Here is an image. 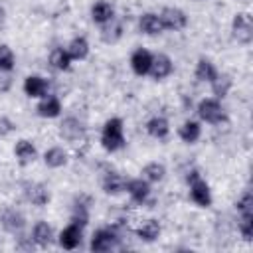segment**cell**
Instances as JSON below:
<instances>
[{
	"label": "cell",
	"instance_id": "1",
	"mask_svg": "<svg viewBox=\"0 0 253 253\" xmlns=\"http://www.w3.org/2000/svg\"><path fill=\"white\" fill-rule=\"evenodd\" d=\"M101 146L107 152H117V150H121L125 146V125H123V119L113 117L103 125Z\"/></svg>",
	"mask_w": 253,
	"mask_h": 253
},
{
	"label": "cell",
	"instance_id": "2",
	"mask_svg": "<svg viewBox=\"0 0 253 253\" xmlns=\"http://www.w3.org/2000/svg\"><path fill=\"white\" fill-rule=\"evenodd\" d=\"M188 184H190V200L200 206V208H210L213 198H211V190H210V184L200 176L198 170H192L188 172Z\"/></svg>",
	"mask_w": 253,
	"mask_h": 253
},
{
	"label": "cell",
	"instance_id": "3",
	"mask_svg": "<svg viewBox=\"0 0 253 253\" xmlns=\"http://www.w3.org/2000/svg\"><path fill=\"white\" fill-rule=\"evenodd\" d=\"M198 117L208 123V125H221L227 121V115H225V109L223 105L219 103V99L215 97H206L198 103Z\"/></svg>",
	"mask_w": 253,
	"mask_h": 253
},
{
	"label": "cell",
	"instance_id": "4",
	"mask_svg": "<svg viewBox=\"0 0 253 253\" xmlns=\"http://www.w3.org/2000/svg\"><path fill=\"white\" fill-rule=\"evenodd\" d=\"M231 36L237 43H251L253 40V22H251V16L247 12H239L233 16L231 20Z\"/></svg>",
	"mask_w": 253,
	"mask_h": 253
},
{
	"label": "cell",
	"instance_id": "5",
	"mask_svg": "<svg viewBox=\"0 0 253 253\" xmlns=\"http://www.w3.org/2000/svg\"><path fill=\"white\" fill-rule=\"evenodd\" d=\"M160 20H162V26H164V32L170 30V32H180L188 26V16L184 10L176 8V6H166L160 10Z\"/></svg>",
	"mask_w": 253,
	"mask_h": 253
},
{
	"label": "cell",
	"instance_id": "6",
	"mask_svg": "<svg viewBox=\"0 0 253 253\" xmlns=\"http://www.w3.org/2000/svg\"><path fill=\"white\" fill-rule=\"evenodd\" d=\"M59 136L65 140V142H71V144H77L85 138V126L79 119L75 117H65L61 123H59Z\"/></svg>",
	"mask_w": 253,
	"mask_h": 253
},
{
	"label": "cell",
	"instance_id": "7",
	"mask_svg": "<svg viewBox=\"0 0 253 253\" xmlns=\"http://www.w3.org/2000/svg\"><path fill=\"white\" fill-rule=\"evenodd\" d=\"M172 73H174V61H172L166 53L152 55V63H150L148 75H150L154 81H162V79L170 77Z\"/></svg>",
	"mask_w": 253,
	"mask_h": 253
},
{
	"label": "cell",
	"instance_id": "8",
	"mask_svg": "<svg viewBox=\"0 0 253 253\" xmlns=\"http://www.w3.org/2000/svg\"><path fill=\"white\" fill-rule=\"evenodd\" d=\"M117 243H119L117 233L111 231V229L101 227V229H97V231L93 233L89 247H91V251H95V253H103V251H111L113 247H117Z\"/></svg>",
	"mask_w": 253,
	"mask_h": 253
},
{
	"label": "cell",
	"instance_id": "9",
	"mask_svg": "<svg viewBox=\"0 0 253 253\" xmlns=\"http://www.w3.org/2000/svg\"><path fill=\"white\" fill-rule=\"evenodd\" d=\"M24 194H26V200H28L32 206H38V208L47 206L49 200H51L49 188L43 186V184H40V182H30V184H26Z\"/></svg>",
	"mask_w": 253,
	"mask_h": 253
},
{
	"label": "cell",
	"instance_id": "10",
	"mask_svg": "<svg viewBox=\"0 0 253 253\" xmlns=\"http://www.w3.org/2000/svg\"><path fill=\"white\" fill-rule=\"evenodd\" d=\"M81 239H83V227L79 225V223H69L67 227H63L61 231H59V245L63 247V249H67V251H71V249H77L79 245H81Z\"/></svg>",
	"mask_w": 253,
	"mask_h": 253
},
{
	"label": "cell",
	"instance_id": "11",
	"mask_svg": "<svg viewBox=\"0 0 253 253\" xmlns=\"http://www.w3.org/2000/svg\"><path fill=\"white\" fill-rule=\"evenodd\" d=\"M125 192L130 196L132 202L144 204V202L148 200V196H150V184H148L142 176H140V178H130V180H126V184H125Z\"/></svg>",
	"mask_w": 253,
	"mask_h": 253
},
{
	"label": "cell",
	"instance_id": "12",
	"mask_svg": "<svg viewBox=\"0 0 253 253\" xmlns=\"http://www.w3.org/2000/svg\"><path fill=\"white\" fill-rule=\"evenodd\" d=\"M47 89H49V83L42 75H28L24 79V93L30 99H42V97H45L47 95Z\"/></svg>",
	"mask_w": 253,
	"mask_h": 253
},
{
	"label": "cell",
	"instance_id": "13",
	"mask_svg": "<svg viewBox=\"0 0 253 253\" xmlns=\"http://www.w3.org/2000/svg\"><path fill=\"white\" fill-rule=\"evenodd\" d=\"M14 156H16V160H18L20 166H28V164L36 162V158H38V148H36V144H34L32 140L20 138V140L16 142V146H14Z\"/></svg>",
	"mask_w": 253,
	"mask_h": 253
},
{
	"label": "cell",
	"instance_id": "14",
	"mask_svg": "<svg viewBox=\"0 0 253 253\" xmlns=\"http://www.w3.org/2000/svg\"><path fill=\"white\" fill-rule=\"evenodd\" d=\"M36 111H38V115L42 119H55V117L61 115V101H59L57 95H49L47 93L45 97H42L38 101Z\"/></svg>",
	"mask_w": 253,
	"mask_h": 253
},
{
	"label": "cell",
	"instance_id": "15",
	"mask_svg": "<svg viewBox=\"0 0 253 253\" xmlns=\"http://www.w3.org/2000/svg\"><path fill=\"white\" fill-rule=\"evenodd\" d=\"M150 63H152V53L144 47H136L130 55V69L142 77V75H148V69H150Z\"/></svg>",
	"mask_w": 253,
	"mask_h": 253
},
{
	"label": "cell",
	"instance_id": "16",
	"mask_svg": "<svg viewBox=\"0 0 253 253\" xmlns=\"http://www.w3.org/2000/svg\"><path fill=\"white\" fill-rule=\"evenodd\" d=\"M138 28H140V32L146 34V36H158V34L164 32L162 20H160V16H158L156 12H146V14H142L140 20H138Z\"/></svg>",
	"mask_w": 253,
	"mask_h": 253
},
{
	"label": "cell",
	"instance_id": "17",
	"mask_svg": "<svg viewBox=\"0 0 253 253\" xmlns=\"http://www.w3.org/2000/svg\"><path fill=\"white\" fill-rule=\"evenodd\" d=\"M32 239L38 247H47L53 241V227L43 219L36 221L32 227Z\"/></svg>",
	"mask_w": 253,
	"mask_h": 253
},
{
	"label": "cell",
	"instance_id": "18",
	"mask_svg": "<svg viewBox=\"0 0 253 253\" xmlns=\"http://www.w3.org/2000/svg\"><path fill=\"white\" fill-rule=\"evenodd\" d=\"M146 132L152 138H156V140H164L170 134V123H168V119L166 117H160V115L148 119L146 121Z\"/></svg>",
	"mask_w": 253,
	"mask_h": 253
},
{
	"label": "cell",
	"instance_id": "19",
	"mask_svg": "<svg viewBox=\"0 0 253 253\" xmlns=\"http://www.w3.org/2000/svg\"><path fill=\"white\" fill-rule=\"evenodd\" d=\"M2 227L8 233H20L26 227V217L18 210H6L2 213Z\"/></svg>",
	"mask_w": 253,
	"mask_h": 253
},
{
	"label": "cell",
	"instance_id": "20",
	"mask_svg": "<svg viewBox=\"0 0 253 253\" xmlns=\"http://www.w3.org/2000/svg\"><path fill=\"white\" fill-rule=\"evenodd\" d=\"M160 231H162V227H160V221L158 219H154V217H150V219H144L140 225H136L134 227V233L142 239V241H156L158 237H160Z\"/></svg>",
	"mask_w": 253,
	"mask_h": 253
},
{
	"label": "cell",
	"instance_id": "21",
	"mask_svg": "<svg viewBox=\"0 0 253 253\" xmlns=\"http://www.w3.org/2000/svg\"><path fill=\"white\" fill-rule=\"evenodd\" d=\"M115 18V8L107 2V0H97L93 6H91V20L99 26L111 22Z\"/></svg>",
	"mask_w": 253,
	"mask_h": 253
},
{
	"label": "cell",
	"instance_id": "22",
	"mask_svg": "<svg viewBox=\"0 0 253 253\" xmlns=\"http://www.w3.org/2000/svg\"><path fill=\"white\" fill-rule=\"evenodd\" d=\"M69 162V154L63 146H51L43 152V164L47 168H63Z\"/></svg>",
	"mask_w": 253,
	"mask_h": 253
},
{
	"label": "cell",
	"instance_id": "23",
	"mask_svg": "<svg viewBox=\"0 0 253 253\" xmlns=\"http://www.w3.org/2000/svg\"><path fill=\"white\" fill-rule=\"evenodd\" d=\"M217 69H215V65L208 59V57H200L198 59V63H196V69H194V75H196V79L200 81V83H211L215 77H217Z\"/></svg>",
	"mask_w": 253,
	"mask_h": 253
},
{
	"label": "cell",
	"instance_id": "24",
	"mask_svg": "<svg viewBox=\"0 0 253 253\" xmlns=\"http://www.w3.org/2000/svg\"><path fill=\"white\" fill-rule=\"evenodd\" d=\"M178 136H180L186 144H194V142H198L200 136H202V125H200L198 121L188 119V121H184L182 126L178 128Z\"/></svg>",
	"mask_w": 253,
	"mask_h": 253
},
{
	"label": "cell",
	"instance_id": "25",
	"mask_svg": "<svg viewBox=\"0 0 253 253\" xmlns=\"http://www.w3.org/2000/svg\"><path fill=\"white\" fill-rule=\"evenodd\" d=\"M125 184H126V180L119 172H107L103 176V182H101L103 192L109 194V196H117V194L125 192Z\"/></svg>",
	"mask_w": 253,
	"mask_h": 253
},
{
	"label": "cell",
	"instance_id": "26",
	"mask_svg": "<svg viewBox=\"0 0 253 253\" xmlns=\"http://www.w3.org/2000/svg\"><path fill=\"white\" fill-rule=\"evenodd\" d=\"M67 53H69V57L73 59V61H81V59H85L87 55H89V42H87V38H83V36H75L69 43H67Z\"/></svg>",
	"mask_w": 253,
	"mask_h": 253
},
{
	"label": "cell",
	"instance_id": "27",
	"mask_svg": "<svg viewBox=\"0 0 253 253\" xmlns=\"http://www.w3.org/2000/svg\"><path fill=\"white\" fill-rule=\"evenodd\" d=\"M210 85H211V93L215 95V99H223L229 95V91L233 87V79L227 73H217V77Z\"/></svg>",
	"mask_w": 253,
	"mask_h": 253
},
{
	"label": "cell",
	"instance_id": "28",
	"mask_svg": "<svg viewBox=\"0 0 253 253\" xmlns=\"http://www.w3.org/2000/svg\"><path fill=\"white\" fill-rule=\"evenodd\" d=\"M140 174H142V178L148 184H158L166 176V166L162 162H148V164H144V168H142Z\"/></svg>",
	"mask_w": 253,
	"mask_h": 253
},
{
	"label": "cell",
	"instance_id": "29",
	"mask_svg": "<svg viewBox=\"0 0 253 253\" xmlns=\"http://www.w3.org/2000/svg\"><path fill=\"white\" fill-rule=\"evenodd\" d=\"M71 61L73 59L69 57V53H67L65 47H55L49 53V65L53 69H57V71H67L71 67Z\"/></svg>",
	"mask_w": 253,
	"mask_h": 253
},
{
	"label": "cell",
	"instance_id": "30",
	"mask_svg": "<svg viewBox=\"0 0 253 253\" xmlns=\"http://www.w3.org/2000/svg\"><path fill=\"white\" fill-rule=\"evenodd\" d=\"M121 36H123V24L117 22L115 18L111 22H107V24L101 26V40L105 43H115Z\"/></svg>",
	"mask_w": 253,
	"mask_h": 253
},
{
	"label": "cell",
	"instance_id": "31",
	"mask_svg": "<svg viewBox=\"0 0 253 253\" xmlns=\"http://www.w3.org/2000/svg\"><path fill=\"white\" fill-rule=\"evenodd\" d=\"M14 65H16V55H14L12 47L6 43H0V71L10 73L14 69Z\"/></svg>",
	"mask_w": 253,
	"mask_h": 253
},
{
	"label": "cell",
	"instance_id": "32",
	"mask_svg": "<svg viewBox=\"0 0 253 253\" xmlns=\"http://www.w3.org/2000/svg\"><path fill=\"white\" fill-rule=\"evenodd\" d=\"M239 231L245 241L253 239V213H239Z\"/></svg>",
	"mask_w": 253,
	"mask_h": 253
},
{
	"label": "cell",
	"instance_id": "33",
	"mask_svg": "<svg viewBox=\"0 0 253 253\" xmlns=\"http://www.w3.org/2000/svg\"><path fill=\"white\" fill-rule=\"evenodd\" d=\"M237 211L239 213H253V196L251 192H245L239 200H237Z\"/></svg>",
	"mask_w": 253,
	"mask_h": 253
},
{
	"label": "cell",
	"instance_id": "34",
	"mask_svg": "<svg viewBox=\"0 0 253 253\" xmlns=\"http://www.w3.org/2000/svg\"><path fill=\"white\" fill-rule=\"evenodd\" d=\"M14 128H16L14 121H12L10 117L2 115V117H0V138H4V136H8L10 132H14Z\"/></svg>",
	"mask_w": 253,
	"mask_h": 253
},
{
	"label": "cell",
	"instance_id": "35",
	"mask_svg": "<svg viewBox=\"0 0 253 253\" xmlns=\"http://www.w3.org/2000/svg\"><path fill=\"white\" fill-rule=\"evenodd\" d=\"M12 87V77L8 71H0V93H6Z\"/></svg>",
	"mask_w": 253,
	"mask_h": 253
},
{
	"label": "cell",
	"instance_id": "36",
	"mask_svg": "<svg viewBox=\"0 0 253 253\" xmlns=\"http://www.w3.org/2000/svg\"><path fill=\"white\" fill-rule=\"evenodd\" d=\"M4 20H6V10H4L2 6H0V26L4 24Z\"/></svg>",
	"mask_w": 253,
	"mask_h": 253
}]
</instances>
